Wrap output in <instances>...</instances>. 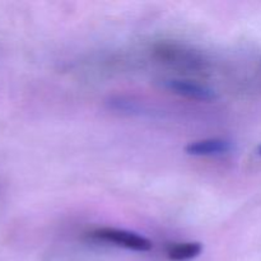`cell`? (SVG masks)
Instances as JSON below:
<instances>
[{"mask_svg": "<svg viewBox=\"0 0 261 261\" xmlns=\"http://www.w3.org/2000/svg\"><path fill=\"white\" fill-rule=\"evenodd\" d=\"M203 252L200 242H184L168 247L167 257L171 261H189L198 257Z\"/></svg>", "mask_w": 261, "mask_h": 261, "instance_id": "obj_4", "label": "cell"}, {"mask_svg": "<svg viewBox=\"0 0 261 261\" xmlns=\"http://www.w3.org/2000/svg\"><path fill=\"white\" fill-rule=\"evenodd\" d=\"M232 150V143L226 139H204L189 143L185 152L190 155H221Z\"/></svg>", "mask_w": 261, "mask_h": 261, "instance_id": "obj_3", "label": "cell"}, {"mask_svg": "<svg viewBox=\"0 0 261 261\" xmlns=\"http://www.w3.org/2000/svg\"><path fill=\"white\" fill-rule=\"evenodd\" d=\"M162 83L163 87L167 88L168 91L191 99L211 102L218 98L216 91L206 86L194 83V82L182 81V79H167V81H163Z\"/></svg>", "mask_w": 261, "mask_h": 261, "instance_id": "obj_2", "label": "cell"}, {"mask_svg": "<svg viewBox=\"0 0 261 261\" xmlns=\"http://www.w3.org/2000/svg\"><path fill=\"white\" fill-rule=\"evenodd\" d=\"M91 237L96 241L114 244L124 249L133 251L145 252L152 250L153 244L142 234L126 229L117 228H98L91 233Z\"/></svg>", "mask_w": 261, "mask_h": 261, "instance_id": "obj_1", "label": "cell"}, {"mask_svg": "<svg viewBox=\"0 0 261 261\" xmlns=\"http://www.w3.org/2000/svg\"><path fill=\"white\" fill-rule=\"evenodd\" d=\"M257 153H259V155H261V144L257 147Z\"/></svg>", "mask_w": 261, "mask_h": 261, "instance_id": "obj_5", "label": "cell"}]
</instances>
